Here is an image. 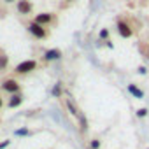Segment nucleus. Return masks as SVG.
<instances>
[{"label":"nucleus","mask_w":149,"mask_h":149,"mask_svg":"<svg viewBox=\"0 0 149 149\" xmlns=\"http://www.w3.org/2000/svg\"><path fill=\"white\" fill-rule=\"evenodd\" d=\"M114 23H116V32H118V35H119L121 39L137 37V35L140 33V30H142V21H140L137 16L130 14V13H121V14H118L116 19H114Z\"/></svg>","instance_id":"f257e3e1"},{"label":"nucleus","mask_w":149,"mask_h":149,"mask_svg":"<svg viewBox=\"0 0 149 149\" xmlns=\"http://www.w3.org/2000/svg\"><path fill=\"white\" fill-rule=\"evenodd\" d=\"M42 67H44V65H42L39 60H33V58L23 60V61H19L18 65H14V67L11 68V76H14V77H25V76H30V74L40 70Z\"/></svg>","instance_id":"f03ea898"},{"label":"nucleus","mask_w":149,"mask_h":149,"mask_svg":"<svg viewBox=\"0 0 149 149\" xmlns=\"http://www.w3.org/2000/svg\"><path fill=\"white\" fill-rule=\"evenodd\" d=\"M23 23H25L26 32H28L35 40H47V39L51 37V30L46 28V26H42V25H39L33 18H32V19H26V21H23Z\"/></svg>","instance_id":"7ed1b4c3"},{"label":"nucleus","mask_w":149,"mask_h":149,"mask_svg":"<svg viewBox=\"0 0 149 149\" xmlns=\"http://www.w3.org/2000/svg\"><path fill=\"white\" fill-rule=\"evenodd\" d=\"M0 91L9 97V95H14V93H21L23 86L14 76H6L2 81H0Z\"/></svg>","instance_id":"20e7f679"},{"label":"nucleus","mask_w":149,"mask_h":149,"mask_svg":"<svg viewBox=\"0 0 149 149\" xmlns=\"http://www.w3.org/2000/svg\"><path fill=\"white\" fill-rule=\"evenodd\" d=\"M33 19H35L39 25H42V26H46V28H49V30L58 26V14H56V13L44 11V13L35 14V16H33Z\"/></svg>","instance_id":"39448f33"},{"label":"nucleus","mask_w":149,"mask_h":149,"mask_svg":"<svg viewBox=\"0 0 149 149\" xmlns=\"http://www.w3.org/2000/svg\"><path fill=\"white\" fill-rule=\"evenodd\" d=\"M60 100H61V104H63L65 111H67V112H68V114H70L72 118L79 119V118H81V116L84 114V112H83V111L79 109V105L76 104V100H74V98H72V97H70L68 93H63V97H61Z\"/></svg>","instance_id":"423d86ee"},{"label":"nucleus","mask_w":149,"mask_h":149,"mask_svg":"<svg viewBox=\"0 0 149 149\" xmlns=\"http://www.w3.org/2000/svg\"><path fill=\"white\" fill-rule=\"evenodd\" d=\"M33 2L32 0H18L16 2V13L21 16V18H28L33 14Z\"/></svg>","instance_id":"0eeeda50"},{"label":"nucleus","mask_w":149,"mask_h":149,"mask_svg":"<svg viewBox=\"0 0 149 149\" xmlns=\"http://www.w3.org/2000/svg\"><path fill=\"white\" fill-rule=\"evenodd\" d=\"M61 56H63V53H61V49H58V47L46 49V51L42 53V56H40V63L46 67V65H49V63H53V61L60 60Z\"/></svg>","instance_id":"6e6552de"},{"label":"nucleus","mask_w":149,"mask_h":149,"mask_svg":"<svg viewBox=\"0 0 149 149\" xmlns=\"http://www.w3.org/2000/svg\"><path fill=\"white\" fill-rule=\"evenodd\" d=\"M23 102H25L23 91H21V93H14V95H9V97H7V102H6V109H16V107H19Z\"/></svg>","instance_id":"1a4fd4ad"},{"label":"nucleus","mask_w":149,"mask_h":149,"mask_svg":"<svg viewBox=\"0 0 149 149\" xmlns=\"http://www.w3.org/2000/svg\"><path fill=\"white\" fill-rule=\"evenodd\" d=\"M9 63H11V60H9V56H7V53L4 51L2 54H0V74H6V72L11 70V68H9Z\"/></svg>","instance_id":"9d476101"},{"label":"nucleus","mask_w":149,"mask_h":149,"mask_svg":"<svg viewBox=\"0 0 149 149\" xmlns=\"http://www.w3.org/2000/svg\"><path fill=\"white\" fill-rule=\"evenodd\" d=\"M139 53H140L146 60H149V40H147V39H140V40H139Z\"/></svg>","instance_id":"9b49d317"},{"label":"nucleus","mask_w":149,"mask_h":149,"mask_svg":"<svg viewBox=\"0 0 149 149\" xmlns=\"http://www.w3.org/2000/svg\"><path fill=\"white\" fill-rule=\"evenodd\" d=\"M128 91H130L135 98H140V100L144 98V91H142L137 84H133V83H132V84H128Z\"/></svg>","instance_id":"f8f14e48"},{"label":"nucleus","mask_w":149,"mask_h":149,"mask_svg":"<svg viewBox=\"0 0 149 149\" xmlns=\"http://www.w3.org/2000/svg\"><path fill=\"white\" fill-rule=\"evenodd\" d=\"M63 93H65V91H63V83L60 81V83H56V84H54V88H53L51 95H53L54 98H61V97H63Z\"/></svg>","instance_id":"ddd939ff"},{"label":"nucleus","mask_w":149,"mask_h":149,"mask_svg":"<svg viewBox=\"0 0 149 149\" xmlns=\"http://www.w3.org/2000/svg\"><path fill=\"white\" fill-rule=\"evenodd\" d=\"M100 146H102L100 139H98V137H93V139H90V142H88L86 149H100Z\"/></svg>","instance_id":"4468645a"},{"label":"nucleus","mask_w":149,"mask_h":149,"mask_svg":"<svg viewBox=\"0 0 149 149\" xmlns=\"http://www.w3.org/2000/svg\"><path fill=\"white\" fill-rule=\"evenodd\" d=\"M98 37H100V40H109V37H111V30L109 28H102L100 30V33H98Z\"/></svg>","instance_id":"2eb2a0df"},{"label":"nucleus","mask_w":149,"mask_h":149,"mask_svg":"<svg viewBox=\"0 0 149 149\" xmlns=\"http://www.w3.org/2000/svg\"><path fill=\"white\" fill-rule=\"evenodd\" d=\"M76 2H77V0H63V2H60V9H68V7H72Z\"/></svg>","instance_id":"dca6fc26"},{"label":"nucleus","mask_w":149,"mask_h":149,"mask_svg":"<svg viewBox=\"0 0 149 149\" xmlns=\"http://www.w3.org/2000/svg\"><path fill=\"white\" fill-rule=\"evenodd\" d=\"M147 114H149V109H147V107H140V109L137 111V118H140V119L147 118Z\"/></svg>","instance_id":"f3484780"},{"label":"nucleus","mask_w":149,"mask_h":149,"mask_svg":"<svg viewBox=\"0 0 149 149\" xmlns=\"http://www.w3.org/2000/svg\"><path fill=\"white\" fill-rule=\"evenodd\" d=\"M6 102H7V95H4L0 91V114H2V111L6 109Z\"/></svg>","instance_id":"a211bd4d"},{"label":"nucleus","mask_w":149,"mask_h":149,"mask_svg":"<svg viewBox=\"0 0 149 149\" xmlns=\"http://www.w3.org/2000/svg\"><path fill=\"white\" fill-rule=\"evenodd\" d=\"M6 14H9V11H7L6 4H2V2H0V16H6Z\"/></svg>","instance_id":"6ab92c4d"},{"label":"nucleus","mask_w":149,"mask_h":149,"mask_svg":"<svg viewBox=\"0 0 149 149\" xmlns=\"http://www.w3.org/2000/svg\"><path fill=\"white\" fill-rule=\"evenodd\" d=\"M14 133H16V135H21V137H23V135H28L30 132H28V128H21V130H16Z\"/></svg>","instance_id":"aec40b11"},{"label":"nucleus","mask_w":149,"mask_h":149,"mask_svg":"<svg viewBox=\"0 0 149 149\" xmlns=\"http://www.w3.org/2000/svg\"><path fill=\"white\" fill-rule=\"evenodd\" d=\"M9 146H11V140H2V142H0V149L9 147Z\"/></svg>","instance_id":"412c9836"},{"label":"nucleus","mask_w":149,"mask_h":149,"mask_svg":"<svg viewBox=\"0 0 149 149\" xmlns=\"http://www.w3.org/2000/svg\"><path fill=\"white\" fill-rule=\"evenodd\" d=\"M2 2H4L6 6H9V4H16V2H18V0H2Z\"/></svg>","instance_id":"4be33fe9"},{"label":"nucleus","mask_w":149,"mask_h":149,"mask_svg":"<svg viewBox=\"0 0 149 149\" xmlns=\"http://www.w3.org/2000/svg\"><path fill=\"white\" fill-rule=\"evenodd\" d=\"M139 74H147V68L146 67H139Z\"/></svg>","instance_id":"5701e85b"},{"label":"nucleus","mask_w":149,"mask_h":149,"mask_svg":"<svg viewBox=\"0 0 149 149\" xmlns=\"http://www.w3.org/2000/svg\"><path fill=\"white\" fill-rule=\"evenodd\" d=\"M2 53H4V49H2V47H0V54H2Z\"/></svg>","instance_id":"b1692460"},{"label":"nucleus","mask_w":149,"mask_h":149,"mask_svg":"<svg viewBox=\"0 0 149 149\" xmlns=\"http://www.w3.org/2000/svg\"><path fill=\"white\" fill-rule=\"evenodd\" d=\"M0 125H2V119H0Z\"/></svg>","instance_id":"393cba45"},{"label":"nucleus","mask_w":149,"mask_h":149,"mask_svg":"<svg viewBox=\"0 0 149 149\" xmlns=\"http://www.w3.org/2000/svg\"><path fill=\"white\" fill-rule=\"evenodd\" d=\"M144 2H146V0H144ZM146 4H147V2H146Z\"/></svg>","instance_id":"a878e982"}]
</instances>
